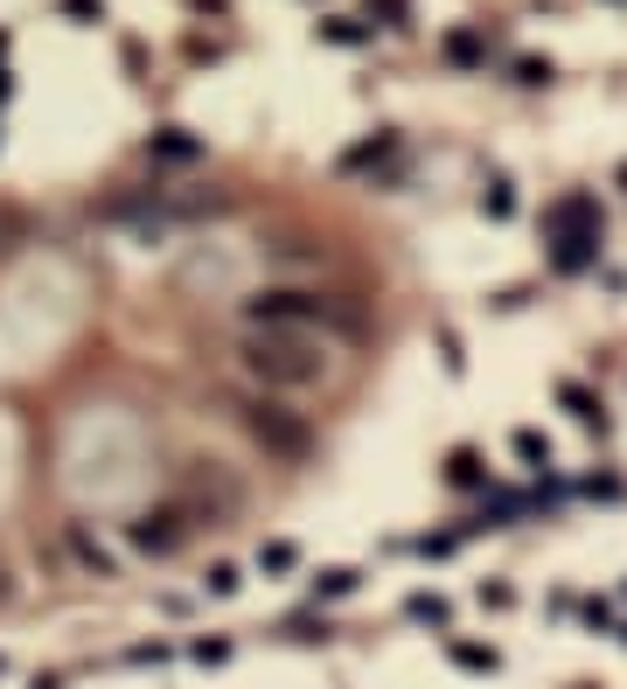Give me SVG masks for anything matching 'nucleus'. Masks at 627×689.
Segmentation results:
<instances>
[{
    "label": "nucleus",
    "mask_w": 627,
    "mask_h": 689,
    "mask_svg": "<svg viewBox=\"0 0 627 689\" xmlns=\"http://www.w3.org/2000/svg\"><path fill=\"white\" fill-rule=\"evenodd\" d=\"M356 585H363V571H349V564H335V571H321V579H314V606L321 599H349V592Z\"/></svg>",
    "instance_id": "nucleus-9"
},
{
    "label": "nucleus",
    "mask_w": 627,
    "mask_h": 689,
    "mask_svg": "<svg viewBox=\"0 0 627 689\" xmlns=\"http://www.w3.org/2000/svg\"><path fill=\"white\" fill-rule=\"evenodd\" d=\"M231 418L244 425V439H252L265 459H287V467H300V459L314 453L307 411H293L287 397H272V390H252V383H237V390H231Z\"/></svg>",
    "instance_id": "nucleus-3"
},
{
    "label": "nucleus",
    "mask_w": 627,
    "mask_h": 689,
    "mask_svg": "<svg viewBox=\"0 0 627 689\" xmlns=\"http://www.w3.org/2000/svg\"><path fill=\"white\" fill-rule=\"evenodd\" d=\"M391 153H397V140L384 132V140H363V147H349V153H341V167H376V161H391Z\"/></svg>",
    "instance_id": "nucleus-13"
},
{
    "label": "nucleus",
    "mask_w": 627,
    "mask_h": 689,
    "mask_svg": "<svg viewBox=\"0 0 627 689\" xmlns=\"http://www.w3.org/2000/svg\"><path fill=\"white\" fill-rule=\"evenodd\" d=\"M516 77H523V84H544V77H550V63H537V56H523V63H516Z\"/></svg>",
    "instance_id": "nucleus-22"
},
{
    "label": "nucleus",
    "mask_w": 627,
    "mask_h": 689,
    "mask_svg": "<svg viewBox=\"0 0 627 689\" xmlns=\"http://www.w3.org/2000/svg\"><path fill=\"white\" fill-rule=\"evenodd\" d=\"M56 544H63V558L78 564L84 579H119V550H112L91 523H63V536H56Z\"/></svg>",
    "instance_id": "nucleus-6"
},
{
    "label": "nucleus",
    "mask_w": 627,
    "mask_h": 689,
    "mask_svg": "<svg viewBox=\"0 0 627 689\" xmlns=\"http://www.w3.org/2000/svg\"><path fill=\"white\" fill-rule=\"evenodd\" d=\"M446 655H453V668H467V676H496L502 668L496 647H474V641H446Z\"/></svg>",
    "instance_id": "nucleus-7"
},
{
    "label": "nucleus",
    "mask_w": 627,
    "mask_h": 689,
    "mask_svg": "<svg viewBox=\"0 0 627 689\" xmlns=\"http://www.w3.org/2000/svg\"><path fill=\"white\" fill-rule=\"evenodd\" d=\"M147 153H154V161H196V140H188V132H161V140H147Z\"/></svg>",
    "instance_id": "nucleus-12"
},
{
    "label": "nucleus",
    "mask_w": 627,
    "mask_h": 689,
    "mask_svg": "<svg viewBox=\"0 0 627 689\" xmlns=\"http://www.w3.org/2000/svg\"><path fill=\"white\" fill-rule=\"evenodd\" d=\"M558 405L579 418V425H600V397L585 390V383H558Z\"/></svg>",
    "instance_id": "nucleus-10"
},
{
    "label": "nucleus",
    "mask_w": 627,
    "mask_h": 689,
    "mask_svg": "<svg viewBox=\"0 0 627 689\" xmlns=\"http://www.w3.org/2000/svg\"><path fill=\"white\" fill-rule=\"evenodd\" d=\"M188 655H196V662H223V655H231V641H196Z\"/></svg>",
    "instance_id": "nucleus-21"
},
{
    "label": "nucleus",
    "mask_w": 627,
    "mask_h": 689,
    "mask_svg": "<svg viewBox=\"0 0 627 689\" xmlns=\"http://www.w3.org/2000/svg\"><path fill=\"white\" fill-rule=\"evenodd\" d=\"M488 217H516V196H509V182H488Z\"/></svg>",
    "instance_id": "nucleus-18"
},
{
    "label": "nucleus",
    "mask_w": 627,
    "mask_h": 689,
    "mask_svg": "<svg viewBox=\"0 0 627 689\" xmlns=\"http://www.w3.org/2000/svg\"><path fill=\"white\" fill-rule=\"evenodd\" d=\"M405 612H411L418 627H446V620H453L446 599H432V592H411V606H405Z\"/></svg>",
    "instance_id": "nucleus-14"
},
{
    "label": "nucleus",
    "mask_w": 627,
    "mask_h": 689,
    "mask_svg": "<svg viewBox=\"0 0 627 689\" xmlns=\"http://www.w3.org/2000/svg\"><path fill=\"white\" fill-rule=\"evenodd\" d=\"M35 689H63V676H35Z\"/></svg>",
    "instance_id": "nucleus-23"
},
{
    "label": "nucleus",
    "mask_w": 627,
    "mask_h": 689,
    "mask_svg": "<svg viewBox=\"0 0 627 689\" xmlns=\"http://www.w3.org/2000/svg\"><path fill=\"white\" fill-rule=\"evenodd\" d=\"M321 35H328V43H363V35H370V28H356V22H328V28H321Z\"/></svg>",
    "instance_id": "nucleus-20"
},
{
    "label": "nucleus",
    "mask_w": 627,
    "mask_h": 689,
    "mask_svg": "<svg viewBox=\"0 0 627 689\" xmlns=\"http://www.w3.org/2000/svg\"><path fill=\"white\" fill-rule=\"evenodd\" d=\"M244 328H287V335H314V341H363V314H356L349 300L321 293V285H258L252 300L237 306Z\"/></svg>",
    "instance_id": "nucleus-1"
},
{
    "label": "nucleus",
    "mask_w": 627,
    "mask_h": 689,
    "mask_svg": "<svg viewBox=\"0 0 627 689\" xmlns=\"http://www.w3.org/2000/svg\"><path fill=\"white\" fill-rule=\"evenodd\" d=\"M63 14H78V22H105V0H63Z\"/></svg>",
    "instance_id": "nucleus-19"
},
{
    "label": "nucleus",
    "mask_w": 627,
    "mask_h": 689,
    "mask_svg": "<svg viewBox=\"0 0 627 689\" xmlns=\"http://www.w3.org/2000/svg\"><path fill=\"white\" fill-rule=\"evenodd\" d=\"M446 481H453V488H488V459L474 453V446H461V453L446 459Z\"/></svg>",
    "instance_id": "nucleus-8"
},
{
    "label": "nucleus",
    "mask_w": 627,
    "mask_h": 689,
    "mask_svg": "<svg viewBox=\"0 0 627 689\" xmlns=\"http://www.w3.org/2000/svg\"><path fill=\"white\" fill-rule=\"evenodd\" d=\"M0 599H8V579H0Z\"/></svg>",
    "instance_id": "nucleus-24"
},
{
    "label": "nucleus",
    "mask_w": 627,
    "mask_h": 689,
    "mask_svg": "<svg viewBox=\"0 0 627 689\" xmlns=\"http://www.w3.org/2000/svg\"><path fill=\"white\" fill-rule=\"evenodd\" d=\"M196 529H202V509L196 502H161V509H140L126 523V544L140 550V558H182Z\"/></svg>",
    "instance_id": "nucleus-5"
},
{
    "label": "nucleus",
    "mask_w": 627,
    "mask_h": 689,
    "mask_svg": "<svg viewBox=\"0 0 627 689\" xmlns=\"http://www.w3.org/2000/svg\"><path fill=\"white\" fill-rule=\"evenodd\" d=\"M446 56H453V63H481V43H474L467 28H453L446 35Z\"/></svg>",
    "instance_id": "nucleus-17"
},
{
    "label": "nucleus",
    "mask_w": 627,
    "mask_h": 689,
    "mask_svg": "<svg viewBox=\"0 0 627 689\" xmlns=\"http://www.w3.org/2000/svg\"><path fill=\"white\" fill-rule=\"evenodd\" d=\"M620 182H627V167H620Z\"/></svg>",
    "instance_id": "nucleus-25"
},
{
    "label": "nucleus",
    "mask_w": 627,
    "mask_h": 689,
    "mask_svg": "<svg viewBox=\"0 0 627 689\" xmlns=\"http://www.w3.org/2000/svg\"><path fill=\"white\" fill-rule=\"evenodd\" d=\"M237 376L252 390H272V397H300L328 376V341L314 335H287V328H244L237 335Z\"/></svg>",
    "instance_id": "nucleus-2"
},
{
    "label": "nucleus",
    "mask_w": 627,
    "mask_h": 689,
    "mask_svg": "<svg viewBox=\"0 0 627 689\" xmlns=\"http://www.w3.org/2000/svg\"><path fill=\"white\" fill-rule=\"evenodd\" d=\"M293 564H300V550L287 544V536H272V544H265V550H258V571H272V579H287V571H293Z\"/></svg>",
    "instance_id": "nucleus-11"
},
{
    "label": "nucleus",
    "mask_w": 627,
    "mask_h": 689,
    "mask_svg": "<svg viewBox=\"0 0 627 689\" xmlns=\"http://www.w3.org/2000/svg\"><path fill=\"white\" fill-rule=\"evenodd\" d=\"M600 237H606V223H600V202L593 196H565L558 209H550V265L558 272H585V265L600 258Z\"/></svg>",
    "instance_id": "nucleus-4"
},
{
    "label": "nucleus",
    "mask_w": 627,
    "mask_h": 689,
    "mask_svg": "<svg viewBox=\"0 0 627 689\" xmlns=\"http://www.w3.org/2000/svg\"><path fill=\"white\" fill-rule=\"evenodd\" d=\"M237 585H244V571H237V564H209V579H202V592H209V599H231Z\"/></svg>",
    "instance_id": "nucleus-15"
},
{
    "label": "nucleus",
    "mask_w": 627,
    "mask_h": 689,
    "mask_svg": "<svg viewBox=\"0 0 627 689\" xmlns=\"http://www.w3.org/2000/svg\"><path fill=\"white\" fill-rule=\"evenodd\" d=\"M516 459H523V467H537V474H544V467H550V446H544L537 432H516Z\"/></svg>",
    "instance_id": "nucleus-16"
}]
</instances>
